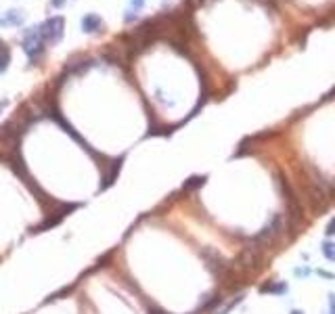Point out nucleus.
<instances>
[{"instance_id":"nucleus-1","label":"nucleus","mask_w":335,"mask_h":314,"mask_svg":"<svg viewBox=\"0 0 335 314\" xmlns=\"http://www.w3.org/2000/svg\"><path fill=\"white\" fill-rule=\"evenodd\" d=\"M23 50L32 61H36L38 57L44 53V40H42V36H40V27H30V30H25Z\"/></svg>"},{"instance_id":"nucleus-2","label":"nucleus","mask_w":335,"mask_h":314,"mask_svg":"<svg viewBox=\"0 0 335 314\" xmlns=\"http://www.w3.org/2000/svg\"><path fill=\"white\" fill-rule=\"evenodd\" d=\"M63 27H65L63 17H50L40 25V36H42V40H46L48 44H54V42H59L63 38Z\"/></svg>"},{"instance_id":"nucleus-3","label":"nucleus","mask_w":335,"mask_h":314,"mask_svg":"<svg viewBox=\"0 0 335 314\" xmlns=\"http://www.w3.org/2000/svg\"><path fill=\"white\" fill-rule=\"evenodd\" d=\"M281 224H283V216H281V214H276V216L268 222V226L256 237V241H262V243H268V241H272L278 233H281Z\"/></svg>"},{"instance_id":"nucleus-4","label":"nucleus","mask_w":335,"mask_h":314,"mask_svg":"<svg viewBox=\"0 0 335 314\" xmlns=\"http://www.w3.org/2000/svg\"><path fill=\"white\" fill-rule=\"evenodd\" d=\"M287 283L285 281H268L266 285L260 287V293H268V295H285L287 293Z\"/></svg>"},{"instance_id":"nucleus-5","label":"nucleus","mask_w":335,"mask_h":314,"mask_svg":"<svg viewBox=\"0 0 335 314\" xmlns=\"http://www.w3.org/2000/svg\"><path fill=\"white\" fill-rule=\"evenodd\" d=\"M101 25H103L101 17H99V15H94V13H88V15L82 19V30L86 32V34L99 32V30H101Z\"/></svg>"},{"instance_id":"nucleus-6","label":"nucleus","mask_w":335,"mask_h":314,"mask_svg":"<svg viewBox=\"0 0 335 314\" xmlns=\"http://www.w3.org/2000/svg\"><path fill=\"white\" fill-rule=\"evenodd\" d=\"M23 13L21 11H9L5 17H0V25H21Z\"/></svg>"},{"instance_id":"nucleus-7","label":"nucleus","mask_w":335,"mask_h":314,"mask_svg":"<svg viewBox=\"0 0 335 314\" xmlns=\"http://www.w3.org/2000/svg\"><path fill=\"white\" fill-rule=\"evenodd\" d=\"M320 251H323V255L329 262H335V241H323Z\"/></svg>"},{"instance_id":"nucleus-8","label":"nucleus","mask_w":335,"mask_h":314,"mask_svg":"<svg viewBox=\"0 0 335 314\" xmlns=\"http://www.w3.org/2000/svg\"><path fill=\"white\" fill-rule=\"evenodd\" d=\"M9 61H11V55L7 48H0V71H5L9 67Z\"/></svg>"},{"instance_id":"nucleus-9","label":"nucleus","mask_w":335,"mask_h":314,"mask_svg":"<svg viewBox=\"0 0 335 314\" xmlns=\"http://www.w3.org/2000/svg\"><path fill=\"white\" fill-rule=\"evenodd\" d=\"M203 182H205L203 176H193V178H189V182L185 184V189H197V187H201Z\"/></svg>"},{"instance_id":"nucleus-10","label":"nucleus","mask_w":335,"mask_h":314,"mask_svg":"<svg viewBox=\"0 0 335 314\" xmlns=\"http://www.w3.org/2000/svg\"><path fill=\"white\" fill-rule=\"evenodd\" d=\"M241 299H243V295H237V297H233V302H231V304H227V306H225V308H222V310H220L218 314H229V312H231V310H233V308H235L237 304H239V302H241Z\"/></svg>"},{"instance_id":"nucleus-11","label":"nucleus","mask_w":335,"mask_h":314,"mask_svg":"<svg viewBox=\"0 0 335 314\" xmlns=\"http://www.w3.org/2000/svg\"><path fill=\"white\" fill-rule=\"evenodd\" d=\"M325 233H327V237H333L335 235V216L327 222V228H325Z\"/></svg>"},{"instance_id":"nucleus-12","label":"nucleus","mask_w":335,"mask_h":314,"mask_svg":"<svg viewBox=\"0 0 335 314\" xmlns=\"http://www.w3.org/2000/svg\"><path fill=\"white\" fill-rule=\"evenodd\" d=\"M293 273H296V277L302 279V277H308V275L312 273V270H310V268H298V270H293Z\"/></svg>"},{"instance_id":"nucleus-13","label":"nucleus","mask_w":335,"mask_h":314,"mask_svg":"<svg viewBox=\"0 0 335 314\" xmlns=\"http://www.w3.org/2000/svg\"><path fill=\"white\" fill-rule=\"evenodd\" d=\"M329 314H335V295H329Z\"/></svg>"},{"instance_id":"nucleus-14","label":"nucleus","mask_w":335,"mask_h":314,"mask_svg":"<svg viewBox=\"0 0 335 314\" xmlns=\"http://www.w3.org/2000/svg\"><path fill=\"white\" fill-rule=\"evenodd\" d=\"M50 3H52V7H63L65 0H50Z\"/></svg>"},{"instance_id":"nucleus-15","label":"nucleus","mask_w":335,"mask_h":314,"mask_svg":"<svg viewBox=\"0 0 335 314\" xmlns=\"http://www.w3.org/2000/svg\"><path fill=\"white\" fill-rule=\"evenodd\" d=\"M289 314H304V312H302V310H291Z\"/></svg>"},{"instance_id":"nucleus-16","label":"nucleus","mask_w":335,"mask_h":314,"mask_svg":"<svg viewBox=\"0 0 335 314\" xmlns=\"http://www.w3.org/2000/svg\"><path fill=\"white\" fill-rule=\"evenodd\" d=\"M3 107H7V101H0V109H3Z\"/></svg>"},{"instance_id":"nucleus-17","label":"nucleus","mask_w":335,"mask_h":314,"mask_svg":"<svg viewBox=\"0 0 335 314\" xmlns=\"http://www.w3.org/2000/svg\"><path fill=\"white\" fill-rule=\"evenodd\" d=\"M0 48H3V42H0Z\"/></svg>"}]
</instances>
